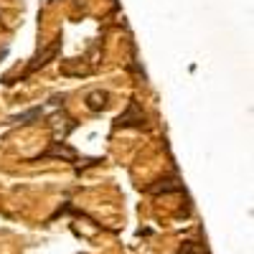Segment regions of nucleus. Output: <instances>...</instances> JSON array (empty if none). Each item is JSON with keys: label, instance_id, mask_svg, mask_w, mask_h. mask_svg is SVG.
<instances>
[{"label": "nucleus", "instance_id": "2", "mask_svg": "<svg viewBox=\"0 0 254 254\" xmlns=\"http://www.w3.org/2000/svg\"><path fill=\"white\" fill-rule=\"evenodd\" d=\"M59 46H61V41H54V44H51V46H49V49L44 51V56H36V59H33V64H31V66H28V69L23 71V76H20V79H26V76H31V74H33V71H36L38 66H46V64H49L46 59H51V56H56V51H59Z\"/></svg>", "mask_w": 254, "mask_h": 254}, {"label": "nucleus", "instance_id": "1", "mask_svg": "<svg viewBox=\"0 0 254 254\" xmlns=\"http://www.w3.org/2000/svg\"><path fill=\"white\" fill-rule=\"evenodd\" d=\"M142 125H145V112L140 110V104L135 99L127 104V110L115 122V127H142Z\"/></svg>", "mask_w": 254, "mask_h": 254}, {"label": "nucleus", "instance_id": "3", "mask_svg": "<svg viewBox=\"0 0 254 254\" xmlns=\"http://www.w3.org/2000/svg\"><path fill=\"white\" fill-rule=\"evenodd\" d=\"M41 158H66V160H79V155L66 147V142H51V147L41 155Z\"/></svg>", "mask_w": 254, "mask_h": 254}, {"label": "nucleus", "instance_id": "4", "mask_svg": "<svg viewBox=\"0 0 254 254\" xmlns=\"http://www.w3.org/2000/svg\"><path fill=\"white\" fill-rule=\"evenodd\" d=\"M107 92H92L89 97H87V107L92 110V112H99V110H104L107 107Z\"/></svg>", "mask_w": 254, "mask_h": 254}, {"label": "nucleus", "instance_id": "5", "mask_svg": "<svg viewBox=\"0 0 254 254\" xmlns=\"http://www.w3.org/2000/svg\"><path fill=\"white\" fill-rule=\"evenodd\" d=\"M41 107H33V110H28V112H20V115H15V117H10V122L13 125H28V122H33V120H38L41 117Z\"/></svg>", "mask_w": 254, "mask_h": 254}]
</instances>
